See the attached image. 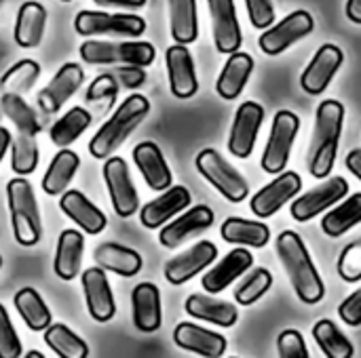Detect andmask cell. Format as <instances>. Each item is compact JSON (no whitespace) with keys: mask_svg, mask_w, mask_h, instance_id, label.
<instances>
[{"mask_svg":"<svg viewBox=\"0 0 361 358\" xmlns=\"http://www.w3.org/2000/svg\"><path fill=\"white\" fill-rule=\"evenodd\" d=\"M277 255H279L300 302L319 304L326 295V287H324V281L311 260V253H309L305 241L292 230L281 232L277 238Z\"/></svg>","mask_w":361,"mask_h":358,"instance_id":"obj_1","label":"cell"},{"mask_svg":"<svg viewBox=\"0 0 361 358\" xmlns=\"http://www.w3.org/2000/svg\"><path fill=\"white\" fill-rule=\"evenodd\" d=\"M345 124V108L336 99H326L317 108L315 129L309 150V171L315 179H326L336 162L338 141Z\"/></svg>","mask_w":361,"mask_h":358,"instance_id":"obj_2","label":"cell"},{"mask_svg":"<svg viewBox=\"0 0 361 358\" xmlns=\"http://www.w3.org/2000/svg\"><path fill=\"white\" fill-rule=\"evenodd\" d=\"M150 101L144 95H129L112 116L97 129V133L89 141V152L97 160H106L123 146V141L140 127V122L148 116Z\"/></svg>","mask_w":361,"mask_h":358,"instance_id":"obj_3","label":"cell"},{"mask_svg":"<svg viewBox=\"0 0 361 358\" xmlns=\"http://www.w3.org/2000/svg\"><path fill=\"white\" fill-rule=\"evenodd\" d=\"M6 200L15 241L21 247H34L42 236V222L32 184L23 175H17L6 184Z\"/></svg>","mask_w":361,"mask_h":358,"instance_id":"obj_4","label":"cell"},{"mask_svg":"<svg viewBox=\"0 0 361 358\" xmlns=\"http://www.w3.org/2000/svg\"><path fill=\"white\" fill-rule=\"evenodd\" d=\"M78 55L85 63L91 65H150L157 57V51L150 42L129 40V42H112V40H85L78 49Z\"/></svg>","mask_w":361,"mask_h":358,"instance_id":"obj_5","label":"cell"},{"mask_svg":"<svg viewBox=\"0 0 361 358\" xmlns=\"http://www.w3.org/2000/svg\"><path fill=\"white\" fill-rule=\"evenodd\" d=\"M197 171L231 203H241L247 198L250 194V186L245 181V177L233 167L228 165L216 150L205 148L197 154Z\"/></svg>","mask_w":361,"mask_h":358,"instance_id":"obj_6","label":"cell"},{"mask_svg":"<svg viewBox=\"0 0 361 358\" xmlns=\"http://www.w3.org/2000/svg\"><path fill=\"white\" fill-rule=\"evenodd\" d=\"M74 30L80 36H125L137 38L146 32V21L129 13L80 11L74 17Z\"/></svg>","mask_w":361,"mask_h":358,"instance_id":"obj_7","label":"cell"},{"mask_svg":"<svg viewBox=\"0 0 361 358\" xmlns=\"http://www.w3.org/2000/svg\"><path fill=\"white\" fill-rule=\"evenodd\" d=\"M298 129H300V118L290 112V110H279L273 118V129H271V135H269V143L264 148V154H262V169L267 173H281L290 160V154H292V146L296 141V135H298Z\"/></svg>","mask_w":361,"mask_h":358,"instance_id":"obj_8","label":"cell"},{"mask_svg":"<svg viewBox=\"0 0 361 358\" xmlns=\"http://www.w3.org/2000/svg\"><path fill=\"white\" fill-rule=\"evenodd\" d=\"M104 179H106L110 203H112V209L116 211V215L127 219L133 213H137L140 198H137V190L133 186L129 165L125 162V158L108 156L104 162Z\"/></svg>","mask_w":361,"mask_h":358,"instance_id":"obj_9","label":"cell"},{"mask_svg":"<svg viewBox=\"0 0 361 358\" xmlns=\"http://www.w3.org/2000/svg\"><path fill=\"white\" fill-rule=\"evenodd\" d=\"M313 27H315V21H313L311 13L294 11L286 19H281L277 25L267 27L260 34L258 44L267 55H279L286 49H290L294 42H298L300 38L309 36L313 32Z\"/></svg>","mask_w":361,"mask_h":358,"instance_id":"obj_10","label":"cell"},{"mask_svg":"<svg viewBox=\"0 0 361 358\" xmlns=\"http://www.w3.org/2000/svg\"><path fill=\"white\" fill-rule=\"evenodd\" d=\"M264 120V108L256 101H245L237 108L231 135H228V150L237 158H250L258 139V131Z\"/></svg>","mask_w":361,"mask_h":358,"instance_id":"obj_11","label":"cell"},{"mask_svg":"<svg viewBox=\"0 0 361 358\" xmlns=\"http://www.w3.org/2000/svg\"><path fill=\"white\" fill-rule=\"evenodd\" d=\"M347 192H349V184L343 177H330L322 186L307 192L305 196H298L292 203L290 213L296 222H309L315 215L330 209L332 205H336L341 198H345Z\"/></svg>","mask_w":361,"mask_h":358,"instance_id":"obj_12","label":"cell"},{"mask_svg":"<svg viewBox=\"0 0 361 358\" xmlns=\"http://www.w3.org/2000/svg\"><path fill=\"white\" fill-rule=\"evenodd\" d=\"M80 285H82V293H85V302H87V310L91 319L95 323L112 321L116 314V302H114L106 270L99 266L85 270L80 276Z\"/></svg>","mask_w":361,"mask_h":358,"instance_id":"obj_13","label":"cell"},{"mask_svg":"<svg viewBox=\"0 0 361 358\" xmlns=\"http://www.w3.org/2000/svg\"><path fill=\"white\" fill-rule=\"evenodd\" d=\"M302 190V179L298 173L294 171H286L281 173L277 179H273L269 186H264L262 190H258L252 196V211L254 215H258L260 219L275 215L288 200H292L294 196H298V192Z\"/></svg>","mask_w":361,"mask_h":358,"instance_id":"obj_14","label":"cell"},{"mask_svg":"<svg viewBox=\"0 0 361 358\" xmlns=\"http://www.w3.org/2000/svg\"><path fill=\"white\" fill-rule=\"evenodd\" d=\"M216 257H218V247L209 241H201L165 264L163 270L165 279L171 285H184L190 279H195L199 272H203L209 264H214Z\"/></svg>","mask_w":361,"mask_h":358,"instance_id":"obj_15","label":"cell"},{"mask_svg":"<svg viewBox=\"0 0 361 358\" xmlns=\"http://www.w3.org/2000/svg\"><path fill=\"white\" fill-rule=\"evenodd\" d=\"M212 15V34L214 44L220 53H235L243 42L241 25L235 11V0H207Z\"/></svg>","mask_w":361,"mask_h":358,"instance_id":"obj_16","label":"cell"},{"mask_svg":"<svg viewBox=\"0 0 361 358\" xmlns=\"http://www.w3.org/2000/svg\"><path fill=\"white\" fill-rule=\"evenodd\" d=\"M85 80V72L78 63H66L57 70L51 82L38 93V108L44 114H55L63 108V103L80 89Z\"/></svg>","mask_w":361,"mask_h":358,"instance_id":"obj_17","label":"cell"},{"mask_svg":"<svg viewBox=\"0 0 361 358\" xmlns=\"http://www.w3.org/2000/svg\"><path fill=\"white\" fill-rule=\"evenodd\" d=\"M169 89L178 99H188L199 91V80L195 72V61L186 44H171L165 53Z\"/></svg>","mask_w":361,"mask_h":358,"instance_id":"obj_18","label":"cell"},{"mask_svg":"<svg viewBox=\"0 0 361 358\" xmlns=\"http://www.w3.org/2000/svg\"><path fill=\"white\" fill-rule=\"evenodd\" d=\"M212 224H214V211L205 205H197L190 211L182 213L180 217H176L171 224H167L159 232V243L165 249H176L188 238L209 230Z\"/></svg>","mask_w":361,"mask_h":358,"instance_id":"obj_19","label":"cell"},{"mask_svg":"<svg viewBox=\"0 0 361 358\" xmlns=\"http://www.w3.org/2000/svg\"><path fill=\"white\" fill-rule=\"evenodd\" d=\"M343 59H345V55L336 44H324L315 53V57L311 59L307 70L302 72V78H300L302 89L309 95H322L330 87L336 72L341 70Z\"/></svg>","mask_w":361,"mask_h":358,"instance_id":"obj_20","label":"cell"},{"mask_svg":"<svg viewBox=\"0 0 361 358\" xmlns=\"http://www.w3.org/2000/svg\"><path fill=\"white\" fill-rule=\"evenodd\" d=\"M188 205H190L188 188H184V186H169L167 190H163L161 196H157L154 200H150L148 205L142 207L140 222H142L144 228L157 230V228L165 226L171 217L182 213Z\"/></svg>","mask_w":361,"mask_h":358,"instance_id":"obj_21","label":"cell"},{"mask_svg":"<svg viewBox=\"0 0 361 358\" xmlns=\"http://www.w3.org/2000/svg\"><path fill=\"white\" fill-rule=\"evenodd\" d=\"M59 209L85 234H91V236L104 232V228L108 224V219L102 213V209H97L80 190H66L61 194V198H59Z\"/></svg>","mask_w":361,"mask_h":358,"instance_id":"obj_22","label":"cell"},{"mask_svg":"<svg viewBox=\"0 0 361 358\" xmlns=\"http://www.w3.org/2000/svg\"><path fill=\"white\" fill-rule=\"evenodd\" d=\"M133 162L146 179L148 188L154 192H163L171 186V169L165 162L161 148L154 141H142L133 148Z\"/></svg>","mask_w":361,"mask_h":358,"instance_id":"obj_23","label":"cell"},{"mask_svg":"<svg viewBox=\"0 0 361 358\" xmlns=\"http://www.w3.org/2000/svg\"><path fill=\"white\" fill-rule=\"evenodd\" d=\"M173 342L188 352L205 358H220L226 352V338L214 331H207L192 323H180L173 331Z\"/></svg>","mask_w":361,"mask_h":358,"instance_id":"obj_24","label":"cell"},{"mask_svg":"<svg viewBox=\"0 0 361 358\" xmlns=\"http://www.w3.org/2000/svg\"><path fill=\"white\" fill-rule=\"evenodd\" d=\"M131 312L133 325L142 333H154L161 327V291L152 283L135 285L131 293Z\"/></svg>","mask_w":361,"mask_h":358,"instance_id":"obj_25","label":"cell"},{"mask_svg":"<svg viewBox=\"0 0 361 358\" xmlns=\"http://www.w3.org/2000/svg\"><path fill=\"white\" fill-rule=\"evenodd\" d=\"M254 264V257L247 249L239 247L233 249L220 264H216L201 281L203 289L209 295H216L220 291H224L233 281H237L239 276H243V272H247Z\"/></svg>","mask_w":361,"mask_h":358,"instance_id":"obj_26","label":"cell"},{"mask_svg":"<svg viewBox=\"0 0 361 358\" xmlns=\"http://www.w3.org/2000/svg\"><path fill=\"white\" fill-rule=\"evenodd\" d=\"M44 27H47V8L36 0H27L17 11L15 30H13L15 42L21 49H36L44 36Z\"/></svg>","mask_w":361,"mask_h":358,"instance_id":"obj_27","label":"cell"},{"mask_svg":"<svg viewBox=\"0 0 361 358\" xmlns=\"http://www.w3.org/2000/svg\"><path fill=\"white\" fill-rule=\"evenodd\" d=\"M85 255V238L78 230H63L57 238L53 270L61 281H74L80 272Z\"/></svg>","mask_w":361,"mask_h":358,"instance_id":"obj_28","label":"cell"},{"mask_svg":"<svg viewBox=\"0 0 361 358\" xmlns=\"http://www.w3.org/2000/svg\"><path fill=\"white\" fill-rule=\"evenodd\" d=\"M93 260L106 272H114L118 276H135L142 270V255L129 247L118 243H102L93 251Z\"/></svg>","mask_w":361,"mask_h":358,"instance_id":"obj_29","label":"cell"},{"mask_svg":"<svg viewBox=\"0 0 361 358\" xmlns=\"http://www.w3.org/2000/svg\"><path fill=\"white\" fill-rule=\"evenodd\" d=\"M252 70H254L252 55L241 53V51L231 53V57H228L226 65L222 68L220 78L216 82L218 95L222 99H228V101L237 99L243 93V89H245V84H247V80L252 76Z\"/></svg>","mask_w":361,"mask_h":358,"instance_id":"obj_30","label":"cell"},{"mask_svg":"<svg viewBox=\"0 0 361 358\" xmlns=\"http://www.w3.org/2000/svg\"><path fill=\"white\" fill-rule=\"evenodd\" d=\"M184 308L192 319H199L218 327H233L239 319V312L233 304L209 298V295H201V293H192L186 300Z\"/></svg>","mask_w":361,"mask_h":358,"instance_id":"obj_31","label":"cell"},{"mask_svg":"<svg viewBox=\"0 0 361 358\" xmlns=\"http://www.w3.org/2000/svg\"><path fill=\"white\" fill-rule=\"evenodd\" d=\"M80 167V158L76 152L68 150V148H59V152L53 156L44 177H42V190L49 196H61L70 181L74 179L76 171Z\"/></svg>","mask_w":361,"mask_h":358,"instance_id":"obj_32","label":"cell"},{"mask_svg":"<svg viewBox=\"0 0 361 358\" xmlns=\"http://www.w3.org/2000/svg\"><path fill=\"white\" fill-rule=\"evenodd\" d=\"M220 234L231 245H243V247H256V249H262L271 241L269 226L260 222L241 219V217H228L222 224Z\"/></svg>","mask_w":361,"mask_h":358,"instance_id":"obj_33","label":"cell"},{"mask_svg":"<svg viewBox=\"0 0 361 358\" xmlns=\"http://www.w3.org/2000/svg\"><path fill=\"white\" fill-rule=\"evenodd\" d=\"M91 120H93V116L89 110H85L82 106H74L51 124L49 137L57 148H68L89 129Z\"/></svg>","mask_w":361,"mask_h":358,"instance_id":"obj_34","label":"cell"},{"mask_svg":"<svg viewBox=\"0 0 361 358\" xmlns=\"http://www.w3.org/2000/svg\"><path fill=\"white\" fill-rule=\"evenodd\" d=\"M13 304H15V310L19 312V317L23 319V323L27 325V329L44 331L51 325L53 314L36 289H32V287L19 289L13 298Z\"/></svg>","mask_w":361,"mask_h":358,"instance_id":"obj_35","label":"cell"},{"mask_svg":"<svg viewBox=\"0 0 361 358\" xmlns=\"http://www.w3.org/2000/svg\"><path fill=\"white\" fill-rule=\"evenodd\" d=\"M171 38L180 44H190L199 36L197 0H167Z\"/></svg>","mask_w":361,"mask_h":358,"instance_id":"obj_36","label":"cell"},{"mask_svg":"<svg viewBox=\"0 0 361 358\" xmlns=\"http://www.w3.org/2000/svg\"><path fill=\"white\" fill-rule=\"evenodd\" d=\"M361 222V192L353 194L349 198H345L341 205H336L334 209H330L324 219H322V230L332 236L338 238L345 232H349L353 226H357Z\"/></svg>","mask_w":361,"mask_h":358,"instance_id":"obj_37","label":"cell"},{"mask_svg":"<svg viewBox=\"0 0 361 358\" xmlns=\"http://www.w3.org/2000/svg\"><path fill=\"white\" fill-rule=\"evenodd\" d=\"M44 344L59 358H87L89 346L70 327L61 323H51L44 329Z\"/></svg>","mask_w":361,"mask_h":358,"instance_id":"obj_38","label":"cell"},{"mask_svg":"<svg viewBox=\"0 0 361 358\" xmlns=\"http://www.w3.org/2000/svg\"><path fill=\"white\" fill-rule=\"evenodd\" d=\"M0 108H2V114L17 127V131L32 133V135H38L42 131L38 114L19 93H2Z\"/></svg>","mask_w":361,"mask_h":358,"instance_id":"obj_39","label":"cell"},{"mask_svg":"<svg viewBox=\"0 0 361 358\" xmlns=\"http://www.w3.org/2000/svg\"><path fill=\"white\" fill-rule=\"evenodd\" d=\"M313 338L322 352L328 358H351L355 354L353 344L345 338V333L328 319H322L313 327Z\"/></svg>","mask_w":361,"mask_h":358,"instance_id":"obj_40","label":"cell"},{"mask_svg":"<svg viewBox=\"0 0 361 358\" xmlns=\"http://www.w3.org/2000/svg\"><path fill=\"white\" fill-rule=\"evenodd\" d=\"M38 143H36V135L32 133H23L19 131L17 137L11 141V169L15 175H30L36 171L38 167Z\"/></svg>","mask_w":361,"mask_h":358,"instance_id":"obj_41","label":"cell"},{"mask_svg":"<svg viewBox=\"0 0 361 358\" xmlns=\"http://www.w3.org/2000/svg\"><path fill=\"white\" fill-rule=\"evenodd\" d=\"M40 76V65L34 59H21L13 68H8L0 78L2 93H25L34 87Z\"/></svg>","mask_w":361,"mask_h":358,"instance_id":"obj_42","label":"cell"},{"mask_svg":"<svg viewBox=\"0 0 361 358\" xmlns=\"http://www.w3.org/2000/svg\"><path fill=\"white\" fill-rule=\"evenodd\" d=\"M273 285V276L267 268H256L252 270L235 289V300L241 306H252L256 304Z\"/></svg>","mask_w":361,"mask_h":358,"instance_id":"obj_43","label":"cell"},{"mask_svg":"<svg viewBox=\"0 0 361 358\" xmlns=\"http://www.w3.org/2000/svg\"><path fill=\"white\" fill-rule=\"evenodd\" d=\"M116 95H118V80L114 78V74H99L89 84L85 93V101L99 112H110L116 101Z\"/></svg>","mask_w":361,"mask_h":358,"instance_id":"obj_44","label":"cell"},{"mask_svg":"<svg viewBox=\"0 0 361 358\" xmlns=\"http://www.w3.org/2000/svg\"><path fill=\"white\" fill-rule=\"evenodd\" d=\"M21 357V342L19 335L11 323V317L6 308L0 304V358H19Z\"/></svg>","mask_w":361,"mask_h":358,"instance_id":"obj_45","label":"cell"},{"mask_svg":"<svg viewBox=\"0 0 361 358\" xmlns=\"http://www.w3.org/2000/svg\"><path fill=\"white\" fill-rule=\"evenodd\" d=\"M338 274L347 283H357L361 281V245L353 243L349 245L341 257H338Z\"/></svg>","mask_w":361,"mask_h":358,"instance_id":"obj_46","label":"cell"},{"mask_svg":"<svg viewBox=\"0 0 361 358\" xmlns=\"http://www.w3.org/2000/svg\"><path fill=\"white\" fill-rule=\"evenodd\" d=\"M277 352L281 358H309L305 338L296 329H286L277 338Z\"/></svg>","mask_w":361,"mask_h":358,"instance_id":"obj_47","label":"cell"},{"mask_svg":"<svg viewBox=\"0 0 361 358\" xmlns=\"http://www.w3.org/2000/svg\"><path fill=\"white\" fill-rule=\"evenodd\" d=\"M245 8L250 21L258 30H267L275 21V4L273 0H245Z\"/></svg>","mask_w":361,"mask_h":358,"instance_id":"obj_48","label":"cell"},{"mask_svg":"<svg viewBox=\"0 0 361 358\" xmlns=\"http://www.w3.org/2000/svg\"><path fill=\"white\" fill-rule=\"evenodd\" d=\"M114 78L118 80V84H123L125 89H140L146 82V72L142 65H133V63H121L114 72Z\"/></svg>","mask_w":361,"mask_h":358,"instance_id":"obj_49","label":"cell"},{"mask_svg":"<svg viewBox=\"0 0 361 358\" xmlns=\"http://www.w3.org/2000/svg\"><path fill=\"white\" fill-rule=\"evenodd\" d=\"M338 314L341 319L351 325V327H357L361 325V289L353 291L341 306H338Z\"/></svg>","mask_w":361,"mask_h":358,"instance_id":"obj_50","label":"cell"},{"mask_svg":"<svg viewBox=\"0 0 361 358\" xmlns=\"http://www.w3.org/2000/svg\"><path fill=\"white\" fill-rule=\"evenodd\" d=\"M97 6L104 8H142L146 0H93Z\"/></svg>","mask_w":361,"mask_h":358,"instance_id":"obj_51","label":"cell"},{"mask_svg":"<svg viewBox=\"0 0 361 358\" xmlns=\"http://www.w3.org/2000/svg\"><path fill=\"white\" fill-rule=\"evenodd\" d=\"M345 165H347V169H349V171L361 181V150H351V152L347 154Z\"/></svg>","mask_w":361,"mask_h":358,"instance_id":"obj_52","label":"cell"},{"mask_svg":"<svg viewBox=\"0 0 361 358\" xmlns=\"http://www.w3.org/2000/svg\"><path fill=\"white\" fill-rule=\"evenodd\" d=\"M347 17L353 23H361V0H347Z\"/></svg>","mask_w":361,"mask_h":358,"instance_id":"obj_53","label":"cell"},{"mask_svg":"<svg viewBox=\"0 0 361 358\" xmlns=\"http://www.w3.org/2000/svg\"><path fill=\"white\" fill-rule=\"evenodd\" d=\"M11 141H13V137H11V133H8V129H4V127L0 124V162H2V158H4V154H6V150H8V146H11Z\"/></svg>","mask_w":361,"mask_h":358,"instance_id":"obj_54","label":"cell"},{"mask_svg":"<svg viewBox=\"0 0 361 358\" xmlns=\"http://www.w3.org/2000/svg\"><path fill=\"white\" fill-rule=\"evenodd\" d=\"M25 357H27V358H44V354H40V352H36V350H32V352H27Z\"/></svg>","mask_w":361,"mask_h":358,"instance_id":"obj_55","label":"cell"},{"mask_svg":"<svg viewBox=\"0 0 361 358\" xmlns=\"http://www.w3.org/2000/svg\"><path fill=\"white\" fill-rule=\"evenodd\" d=\"M2 116H4V114H2V108H0V124H2Z\"/></svg>","mask_w":361,"mask_h":358,"instance_id":"obj_56","label":"cell"},{"mask_svg":"<svg viewBox=\"0 0 361 358\" xmlns=\"http://www.w3.org/2000/svg\"><path fill=\"white\" fill-rule=\"evenodd\" d=\"M0 268H2V255H0Z\"/></svg>","mask_w":361,"mask_h":358,"instance_id":"obj_57","label":"cell"},{"mask_svg":"<svg viewBox=\"0 0 361 358\" xmlns=\"http://www.w3.org/2000/svg\"><path fill=\"white\" fill-rule=\"evenodd\" d=\"M61 2H72V0H61Z\"/></svg>","mask_w":361,"mask_h":358,"instance_id":"obj_58","label":"cell"},{"mask_svg":"<svg viewBox=\"0 0 361 358\" xmlns=\"http://www.w3.org/2000/svg\"><path fill=\"white\" fill-rule=\"evenodd\" d=\"M0 4H2V0H0Z\"/></svg>","mask_w":361,"mask_h":358,"instance_id":"obj_59","label":"cell"}]
</instances>
